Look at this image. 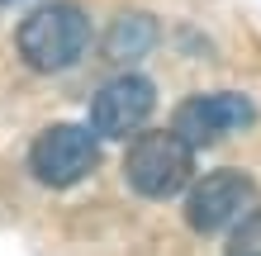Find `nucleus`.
Segmentation results:
<instances>
[{
    "instance_id": "f257e3e1",
    "label": "nucleus",
    "mask_w": 261,
    "mask_h": 256,
    "mask_svg": "<svg viewBox=\"0 0 261 256\" xmlns=\"http://www.w3.org/2000/svg\"><path fill=\"white\" fill-rule=\"evenodd\" d=\"M19 57L34 71H62L71 62H81L90 48V19L81 5H67V0H48V5L29 10L19 34Z\"/></svg>"
},
{
    "instance_id": "f03ea898",
    "label": "nucleus",
    "mask_w": 261,
    "mask_h": 256,
    "mask_svg": "<svg viewBox=\"0 0 261 256\" xmlns=\"http://www.w3.org/2000/svg\"><path fill=\"white\" fill-rule=\"evenodd\" d=\"M190 171H195V147L171 128L133 138L128 157H124V180L143 200H171V194H180Z\"/></svg>"
},
{
    "instance_id": "7ed1b4c3",
    "label": "nucleus",
    "mask_w": 261,
    "mask_h": 256,
    "mask_svg": "<svg viewBox=\"0 0 261 256\" xmlns=\"http://www.w3.org/2000/svg\"><path fill=\"white\" fill-rule=\"evenodd\" d=\"M95 161H100V143H95V128H86V124H53L29 147V171L53 190L86 180L95 171Z\"/></svg>"
},
{
    "instance_id": "20e7f679",
    "label": "nucleus",
    "mask_w": 261,
    "mask_h": 256,
    "mask_svg": "<svg viewBox=\"0 0 261 256\" xmlns=\"http://www.w3.org/2000/svg\"><path fill=\"white\" fill-rule=\"evenodd\" d=\"M256 119V104L238 90H223V95H190L176 104L171 133H180L190 147H209L219 138H233Z\"/></svg>"
},
{
    "instance_id": "39448f33",
    "label": "nucleus",
    "mask_w": 261,
    "mask_h": 256,
    "mask_svg": "<svg viewBox=\"0 0 261 256\" xmlns=\"http://www.w3.org/2000/svg\"><path fill=\"white\" fill-rule=\"evenodd\" d=\"M152 104H157V90H152L147 76L138 71H124V76L105 81L90 100V128L95 138H133L138 128L152 119Z\"/></svg>"
},
{
    "instance_id": "423d86ee",
    "label": "nucleus",
    "mask_w": 261,
    "mask_h": 256,
    "mask_svg": "<svg viewBox=\"0 0 261 256\" xmlns=\"http://www.w3.org/2000/svg\"><path fill=\"white\" fill-rule=\"evenodd\" d=\"M252 194L256 185L247 171H228V166L209 171L186 190V223L195 233H223V228H233V218L247 209Z\"/></svg>"
},
{
    "instance_id": "0eeeda50",
    "label": "nucleus",
    "mask_w": 261,
    "mask_h": 256,
    "mask_svg": "<svg viewBox=\"0 0 261 256\" xmlns=\"http://www.w3.org/2000/svg\"><path fill=\"white\" fill-rule=\"evenodd\" d=\"M152 43H157V19L152 14H119L110 24V34H105V57H114V62H138Z\"/></svg>"
},
{
    "instance_id": "6e6552de",
    "label": "nucleus",
    "mask_w": 261,
    "mask_h": 256,
    "mask_svg": "<svg viewBox=\"0 0 261 256\" xmlns=\"http://www.w3.org/2000/svg\"><path fill=\"white\" fill-rule=\"evenodd\" d=\"M223 256H261V209H256V214H247L233 233H228Z\"/></svg>"
},
{
    "instance_id": "1a4fd4ad",
    "label": "nucleus",
    "mask_w": 261,
    "mask_h": 256,
    "mask_svg": "<svg viewBox=\"0 0 261 256\" xmlns=\"http://www.w3.org/2000/svg\"><path fill=\"white\" fill-rule=\"evenodd\" d=\"M0 5H24V0H0Z\"/></svg>"
}]
</instances>
